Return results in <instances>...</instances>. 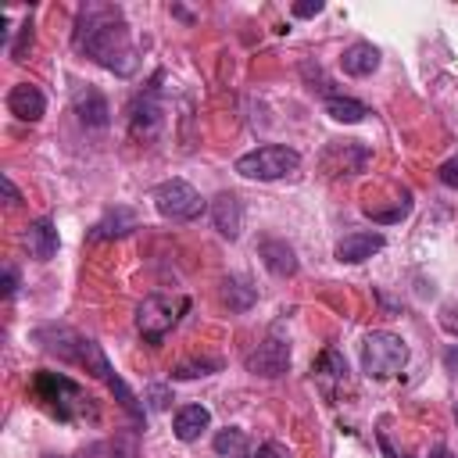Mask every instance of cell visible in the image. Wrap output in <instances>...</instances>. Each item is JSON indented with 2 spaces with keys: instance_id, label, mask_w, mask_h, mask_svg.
<instances>
[{
  "instance_id": "obj_10",
  "label": "cell",
  "mask_w": 458,
  "mask_h": 458,
  "mask_svg": "<svg viewBox=\"0 0 458 458\" xmlns=\"http://www.w3.org/2000/svg\"><path fill=\"white\" fill-rule=\"evenodd\" d=\"M211 222L225 240H236L243 229V200L236 193H218L211 200Z\"/></svg>"
},
{
  "instance_id": "obj_27",
  "label": "cell",
  "mask_w": 458,
  "mask_h": 458,
  "mask_svg": "<svg viewBox=\"0 0 458 458\" xmlns=\"http://www.w3.org/2000/svg\"><path fill=\"white\" fill-rule=\"evenodd\" d=\"M254 458H290V451H286L283 444H276V440H268V444H261V447L254 451Z\"/></svg>"
},
{
  "instance_id": "obj_32",
  "label": "cell",
  "mask_w": 458,
  "mask_h": 458,
  "mask_svg": "<svg viewBox=\"0 0 458 458\" xmlns=\"http://www.w3.org/2000/svg\"><path fill=\"white\" fill-rule=\"evenodd\" d=\"M444 329H447V333H454V336H458V318H454V315H444Z\"/></svg>"
},
{
  "instance_id": "obj_31",
  "label": "cell",
  "mask_w": 458,
  "mask_h": 458,
  "mask_svg": "<svg viewBox=\"0 0 458 458\" xmlns=\"http://www.w3.org/2000/svg\"><path fill=\"white\" fill-rule=\"evenodd\" d=\"M0 182H4V197H7V204H18V190H14V182H11V175H4Z\"/></svg>"
},
{
  "instance_id": "obj_22",
  "label": "cell",
  "mask_w": 458,
  "mask_h": 458,
  "mask_svg": "<svg viewBox=\"0 0 458 458\" xmlns=\"http://www.w3.org/2000/svg\"><path fill=\"white\" fill-rule=\"evenodd\" d=\"M344 376H347V361L340 358V351L326 347L322 358H318V365H315V379H322V383L329 386V383H336V379H344Z\"/></svg>"
},
{
  "instance_id": "obj_6",
  "label": "cell",
  "mask_w": 458,
  "mask_h": 458,
  "mask_svg": "<svg viewBox=\"0 0 458 458\" xmlns=\"http://www.w3.org/2000/svg\"><path fill=\"white\" fill-rule=\"evenodd\" d=\"M75 361H79V365H86L97 379H104V383H107V390L118 397V404H122L136 422H143V408L136 404V394H132V390L122 383V376L111 369V361L104 358V351H100V344H97V340L82 336V347H79V358H75Z\"/></svg>"
},
{
  "instance_id": "obj_3",
  "label": "cell",
  "mask_w": 458,
  "mask_h": 458,
  "mask_svg": "<svg viewBox=\"0 0 458 458\" xmlns=\"http://www.w3.org/2000/svg\"><path fill=\"white\" fill-rule=\"evenodd\" d=\"M404 361H408V347H404V340L397 333H390V329L365 333V340H361V369H365V376L390 379V376H397L404 369Z\"/></svg>"
},
{
  "instance_id": "obj_7",
  "label": "cell",
  "mask_w": 458,
  "mask_h": 458,
  "mask_svg": "<svg viewBox=\"0 0 458 458\" xmlns=\"http://www.w3.org/2000/svg\"><path fill=\"white\" fill-rule=\"evenodd\" d=\"M154 208L172 222H190L204 211V200L186 179H168V182L154 186Z\"/></svg>"
},
{
  "instance_id": "obj_5",
  "label": "cell",
  "mask_w": 458,
  "mask_h": 458,
  "mask_svg": "<svg viewBox=\"0 0 458 458\" xmlns=\"http://www.w3.org/2000/svg\"><path fill=\"white\" fill-rule=\"evenodd\" d=\"M301 165V154L293 147H279V143H268V147H258L250 154H240L236 157V172L243 179H258V182H272V179H283L290 172H297Z\"/></svg>"
},
{
  "instance_id": "obj_23",
  "label": "cell",
  "mask_w": 458,
  "mask_h": 458,
  "mask_svg": "<svg viewBox=\"0 0 458 458\" xmlns=\"http://www.w3.org/2000/svg\"><path fill=\"white\" fill-rule=\"evenodd\" d=\"M7 50H11V57H14V61H21V57H25V50H32V21H25V25L18 29V39H14Z\"/></svg>"
},
{
  "instance_id": "obj_11",
  "label": "cell",
  "mask_w": 458,
  "mask_h": 458,
  "mask_svg": "<svg viewBox=\"0 0 458 458\" xmlns=\"http://www.w3.org/2000/svg\"><path fill=\"white\" fill-rule=\"evenodd\" d=\"M258 254H261L265 268H268L272 276H279V279H286V276L297 272V250H293L286 240H279V236L261 240V243H258Z\"/></svg>"
},
{
  "instance_id": "obj_29",
  "label": "cell",
  "mask_w": 458,
  "mask_h": 458,
  "mask_svg": "<svg viewBox=\"0 0 458 458\" xmlns=\"http://www.w3.org/2000/svg\"><path fill=\"white\" fill-rule=\"evenodd\" d=\"M318 11H322V4H318V0H315V4H297V7H293V14H297V18H311V14H318Z\"/></svg>"
},
{
  "instance_id": "obj_26",
  "label": "cell",
  "mask_w": 458,
  "mask_h": 458,
  "mask_svg": "<svg viewBox=\"0 0 458 458\" xmlns=\"http://www.w3.org/2000/svg\"><path fill=\"white\" fill-rule=\"evenodd\" d=\"M437 175H440V182H444L447 190H458V157H451V161H444Z\"/></svg>"
},
{
  "instance_id": "obj_12",
  "label": "cell",
  "mask_w": 458,
  "mask_h": 458,
  "mask_svg": "<svg viewBox=\"0 0 458 458\" xmlns=\"http://www.w3.org/2000/svg\"><path fill=\"white\" fill-rule=\"evenodd\" d=\"M383 236L379 233H347L340 243H336V261H347V265H358V261H365V258H372V254H379L383 250Z\"/></svg>"
},
{
  "instance_id": "obj_21",
  "label": "cell",
  "mask_w": 458,
  "mask_h": 458,
  "mask_svg": "<svg viewBox=\"0 0 458 458\" xmlns=\"http://www.w3.org/2000/svg\"><path fill=\"white\" fill-rule=\"evenodd\" d=\"M326 111H329L333 122H344V125H354V122H361L369 114V107L361 100H354V97H329Z\"/></svg>"
},
{
  "instance_id": "obj_24",
  "label": "cell",
  "mask_w": 458,
  "mask_h": 458,
  "mask_svg": "<svg viewBox=\"0 0 458 458\" xmlns=\"http://www.w3.org/2000/svg\"><path fill=\"white\" fill-rule=\"evenodd\" d=\"M211 369H218V361H186V365H179L172 376H175V379H193V376H208Z\"/></svg>"
},
{
  "instance_id": "obj_19",
  "label": "cell",
  "mask_w": 458,
  "mask_h": 458,
  "mask_svg": "<svg viewBox=\"0 0 458 458\" xmlns=\"http://www.w3.org/2000/svg\"><path fill=\"white\" fill-rule=\"evenodd\" d=\"M222 301L229 304V311H247V308L258 301V290H254L247 279L229 276V279L222 283Z\"/></svg>"
},
{
  "instance_id": "obj_8",
  "label": "cell",
  "mask_w": 458,
  "mask_h": 458,
  "mask_svg": "<svg viewBox=\"0 0 458 458\" xmlns=\"http://www.w3.org/2000/svg\"><path fill=\"white\" fill-rule=\"evenodd\" d=\"M286 365H290V344L283 340V326L276 322L272 326V333L247 354V369L254 372V376H265V379H276V376H283L286 372Z\"/></svg>"
},
{
  "instance_id": "obj_14",
  "label": "cell",
  "mask_w": 458,
  "mask_h": 458,
  "mask_svg": "<svg viewBox=\"0 0 458 458\" xmlns=\"http://www.w3.org/2000/svg\"><path fill=\"white\" fill-rule=\"evenodd\" d=\"M75 114H79V122H82V125H89V129H104V125H107L111 107H107V100H104V93H100V89L82 86V89L75 93Z\"/></svg>"
},
{
  "instance_id": "obj_17",
  "label": "cell",
  "mask_w": 458,
  "mask_h": 458,
  "mask_svg": "<svg viewBox=\"0 0 458 458\" xmlns=\"http://www.w3.org/2000/svg\"><path fill=\"white\" fill-rule=\"evenodd\" d=\"M129 125H132V136H154V132H157V125H161V107H157L154 93L132 100Z\"/></svg>"
},
{
  "instance_id": "obj_2",
  "label": "cell",
  "mask_w": 458,
  "mask_h": 458,
  "mask_svg": "<svg viewBox=\"0 0 458 458\" xmlns=\"http://www.w3.org/2000/svg\"><path fill=\"white\" fill-rule=\"evenodd\" d=\"M32 390H36V397L61 419V422H93L97 419V401L75 383V379H68V376H61V372H36V379H32Z\"/></svg>"
},
{
  "instance_id": "obj_15",
  "label": "cell",
  "mask_w": 458,
  "mask_h": 458,
  "mask_svg": "<svg viewBox=\"0 0 458 458\" xmlns=\"http://www.w3.org/2000/svg\"><path fill=\"white\" fill-rule=\"evenodd\" d=\"M57 229H54V222L50 218H36V222H29V229H25V247H29V254L36 258V261H50L54 254H57Z\"/></svg>"
},
{
  "instance_id": "obj_20",
  "label": "cell",
  "mask_w": 458,
  "mask_h": 458,
  "mask_svg": "<svg viewBox=\"0 0 458 458\" xmlns=\"http://www.w3.org/2000/svg\"><path fill=\"white\" fill-rule=\"evenodd\" d=\"M211 444H215V454H218V458H250V454H247V433L236 429V426L218 429Z\"/></svg>"
},
{
  "instance_id": "obj_33",
  "label": "cell",
  "mask_w": 458,
  "mask_h": 458,
  "mask_svg": "<svg viewBox=\"0 0 458 458\" xmlns=\"http://www.w3.org/2000/svg\"><path fill=\"white\" fill-rule=\"evenodd\" d=\"M47 458H64V454H47Z\"/></svg>"
},
{
  "instance_id": "obj_16",
  "label": "cell",
  "mask_w": 458,
  "mask_h": 458,
  "mask_svg": "<svg viewBox=\"0 0 458 458\" xmlns=\"http://www.w3.org/2000/svg\"><path fill=\"white\" fill-rule=\"evenodd\" d=\"M208 426H211V411H208L204 404H182V408L175 411V419H172V433H175L182 444H193Z\"/></svg>"
},
{
  "instance_id": "obj_28",
  "label": "cell",
  "mask_w": 458,
  "mask_h": 458,
  "mask_svg": "<svg viewBox=\"0 0 458 458\" xmlns=\"http://www.w3.org/2000/svg\"><path fill=\"white\" fill-rule=\"evenodd\" d=\"M14 290H18V272L14 265H4V297H14Z\"/></svg>"
},
{
  "instance_id": "obj_4",
  "label": "cell",
  "mask_w": 458,
  "mask_h": 458,
  "mask_svg": "<svg viewBox=\"0 0 458 458\" xmlns=\"http://www.w3.org/2000/svg\"><path fill=\"white\" fill-rule=\"evenodd\" d=\"M190 308L186 297H168V293H150L140 301L136 308V329L147 344H157L165 333H172L182 318V311Z\"/></svg>"
},
{
  "instance_id": "obj_30",
  "label": "cell",
  "mask_w": 458,
  "mask_h": 458,
  "mask_svg": "<svg viewBox=\"0 0 458 458\" xmlns=\"http://www.w3.org/2000/svg\"><path fill=\"white\" fill-rule=\"evenodd\" d=\"M444 365H447V372H454V376H458V347H454V344L444 351Z\"/></svg>"
},
{
  "instance_id": "obj_25",
  "label": "cell",
  "mask_w": 458,
  "mask_h": 458,
  "mask_svg": "<svg viewBox=\"0 0 458 458\" xmlns=\"http://www.w3.org/2000/svg\"><path fill=\"white\" fill-rule=\"evenodd\" d=\"M147 397H150V408H154V411H161V408H168L172 390H168L165 383H150V386H147Z\"/></svg>"
},
{
  "instance_id": "obj_18",
  "label": "cell",
  "mask_w": 458,
  "mask_h": 458,
  "mask_svg": "<svg viewBox=\"0 0 458 458\" xmlns=\"http://www.w3.org/2000/svg\"><path fill=\"white\" fill-rule=\"evenodd\" d=\"M129 229H136V211L132 208H111L89 233V240H111V236H125Z\"/></svg>"
},
{
  "instance_id": "obj_13",
  "label": "cell",
  "mask_w": 458,
  "mask_h": 458,
  "mask_svg": "<svg viewBox=\"0 0 458 458\" xmlns=\"http://www.w3.org/2000/svg\"><path fill=\"white\" fill-rule=\"evenodd\" d=\"M340 68H344L347 75H354V79L372 75V72L379 68V47H372V43H365V39L344 47V54H340Z\"/></svg>"
},
{
  "instance_id": "obj_1",
  "label": "cell",
  "mask_w": 458,
  "mask_h": 458,
  "mask_svg": "<svg viewBox=\"0 0 458 458\" xmlns=\"http://www.w3.org/2000/svg\"><path fill=\"white\" fill-rule=\"evenodd\" d=\"M72 43L79 50H86L97 64H104V68H111L118 75H132L136 72V47L129 39V25L122 21L118 7L89 4L75 21Z\"/></svg>"
},
{
  "instance_id": "obj_9",
  "label": "cell",
  "mask_w": 458,
  "mask_h": 458,
  "mask_svg": "<svg viewBox=\"0 0 458 458\" xmlns=\"http://www.w3.org/2000/svg\"><path fill=\"white\" fill-rule=\"evenodd\" d=\"M7 111H11L14 118H21V122H39V118L47 114V97L39 93V86L18 82V86H11V93H7Z\"/></svg>"
}]
</instances>
